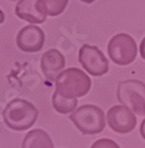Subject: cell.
Listing matches in <instances>:
<instances>
[{"label":"cell","mask_w":145,"mask_h":148,"mask_svg":"<svg viewBox=\"0 0 145 148\" xmlns=\"http://www.w3.org/2000/svg\"><path fill=\"white\" fill-rule=\"evenodd\" d=\"M52 107L59 114H70L77 107V98H68L55 91L52 96Z\"/></svg>","instance_id":"cell-12"},{"label":"cell","mask_w":145,"mask_h":148,"mask_svg":"<svg viewBox=\"0 0 145 148\" xmlns=\"http://www.w3.org/2000/svg\"><path fill=\"white\" fill-rule=\"evenodd\" d=\"M16 14L19 19L30 24H42L48 16L43 0H19L16 6Z\"/></svg>","instance_id":"cell-9"},{"label":"cell","mask_w":145,"mask_h":148,"mask_svg":"<svg viewBox=\"0 0 145 148\" xmlns=\"http://www.w3.org/2000/svg\"><path fill=\"white\" fill-rule=\"evenodd\" d=\"M21 148H54V142L46 132L33 129L24 138Z\"/></svg>","instance_id":"cell-11"},{"label":"cell","mask_w":145,"mask_h":148,"mask_svg":"<svg viewBox=\"0 0 145 148\" xmlns=\"http://www.w3.org/2000/svg\"><path fill=\"white\" fill-rule=\"evenodd\" d=\"M118 101L130 108L138 116L145 115V83L137 79H127L118 84Z\"/></svg>","instance_id":"cell-4"},{"label":"cell","mask_w":145,"mask_h":148,"mask_svg":"<svg viewBox=\"0 0 145 148\" xmlns=\"http://www.w3.org/2000/svg\"><path fill=\"white\" fill-rule=\"evenodd\" d=\"M69 119L82 134L86 135L99 134L106 126L104 110L93 104L81 106L70 114Z\"/></svg>","instance_id":"cell-3"},{"label":"cell","mask_w":145,"mask_h":148,"mask_svg":"<svg viewBox=\"0 0 145 148\" xmlns=\"http://www.w3.org/2000/svg\"><path fill=\"white\" fill-rule=\"evenodd\" d=\"M110 58L118 65H128L133 63L137 57V44L127 33H118L113 36L107 45Z\"/></svg>","instance_id":"cell-5"},{"label":"cell","mask_w":145,"mask_h":148,"mask_svg":"<svg viewBox=\"0 0 145 148\" xmlns=\"http://www.w3.org/2000/svg\"><path fill=\"white\" fill-rule=\"evenodd\" d=\"M43 3L48 16L57 17L64 12L69 0H43Z\"/></svg>","instance_id":"cell-13"},{"label":"cell","mask_w":145,"mask_h":148,"mask_svg":"<svg viewBox=\"0 0 145 148\" xmlns=\"http://www.w3.org/2000/svg\"><path fill=\"white\" fill-rule=\"evenodd\" d=\"M139 52H140V56L143 59H145V37L143 38L142 43H140V46H139Z\"/></svg>","instance_id":"cell-15"},{"label":"cell","mask_w":145,"mask_h":148,"mask_svg":"<svg viewBox=\"0 0 145 148\" xmlns=\"http://www.w3.org/2000/svg\"><path fill=\"white\" fill-rule=\"evenodd\" d=\"M56 91L68 98L86 96L92 87V81L87 73L77 68H69L61 71L56 78Z\"/></svg>","instance_id":"cell-2"},{"label":"cell","mask_w":145,"mask_h":148,"mask_svg":"<svg viewBox=\"0 0 145 148\" xmlns=\"http://www.w3.org/2000/svg\"><path fill=\"white\" fill-rule=\"evenodd\" d=\"M45 34L44 31L36 26V24L23 27L17 34V46L24 52H38L44 46Z\"/></svg>","instance_id":"cell-8"},{"label":"cell","mask_w":145,"mask_h":148,"mask_svg":"<svg viewBox=\"0 0 145 148\" xmlns=\"http://www.w3.org/2000/svg\"><path fill=\"white\" fill-rule=\"evenodd\" d=\"M107 123L112 130L120 134H126L135 129L137 119L135 113L126 106H114L107 113Z\"/></svg>","instance_id":"cell-7"},{"label":"cell","mask_w":145,"mask_h":148,"mask_svg":"<svg viewBox=\"0 0 145 148\" xmlns=\"http://www.w3.org/2000/svg\"><path fill=\"white\" fill-rule=\"evenodd\" d=\"M79 62L89 75L104 76L110 70L108 59L98 46L84 44L79 51Z\"/></svg>","instance_id":"cell-6"},{"label":"cell","mask_w":145,"mask_h":148,"mask_svg":"<svg viewBox=\"0 0 145 148\" xmlns=\"http://www.w3.org/2000/svg\"><path fill=\"white\" fill-rule=\"evenodd\" d=\"M90 148H120L117 142H114L111 139H100L96 140Z\"/></svg>","instance_id":"cell-14"},{"label":"cell","mask_w":145,"mask_h":148,"mask_svg":"<svg viewBox=\"0 0 145 148\" xmlns=\"http://www.w3.org/2000/svg\"><path fill=\"white\" fill-rule=\"evenodd\" d=\"M38 116V110L31 102L14 98L7 103L3 112V119L5 125L17 132L30 129Z\"/></svg>","instance_id":"cell-1"},{"label":"cell","mask_w":145,"mask_h":148,"mask_svg":"<svg viewBox=\"0 0 145 148\" xmlns=\"http://www.w3.org/2000/svg\"><path fill=\"white\" fill-rule=\"evenodd\" d=\"M80 1L86 3V4H92V3H94V1H95V0H80Z\"/></svg>","instance_id":"cell-18"},{"label":"cell","mask_w":145,"mask_h":148,"mask_svg":"<svg viewBox=\"0 0 145 148\" xmlns=\"http://www.w3.org/2000/svg\"><path fill=\"white\" fill-rule=\"evenodd\" d=\"M66 66L64 56L56 49L48 50L41 58V68L44 76L49 81H56L59 72Z\"/></svg>","instance_id":"cell-10"},{"label":"cell","mask_w":145,"mask_h":148,"mask_svg":"<svg viewBox=\"0 0 145 148\" xmlns=\"http://www.w3.org/2000/svg\"><path fill=\"white\" fill-rule=\"evenodd\" d=\"M5 21V14H4V12L0 10V24H3Z\"/></svg>","instance_id":"cell-17"},{"label":"cell","mask_w":145,"mask_h":148,"mask_svg":"<svg viewBox=\"0 0 145 148\" xmlns=\"http://www.w3.org/2000/svg\"><path fill=\"white\" fill-rule=\"evenodd\" d=\"M140 134H142V136H143V139L145 140V119L143 120V122H142V125H140Z\"/></svg>","instance_id":"cell-16"},{"label":"cell","mask_w":145,"mask_h":148,"mask_svg":"<svg viewBox=\"0 0 145 148\" xmlns=\"http://www.w3.org/2000/svg\"><path fill=\"white\" fill-rule=\"evenodd\" d=\"M12 1H14V0H12Z\"/></svg>","instance_id":"cell-19"}]
</instances>
